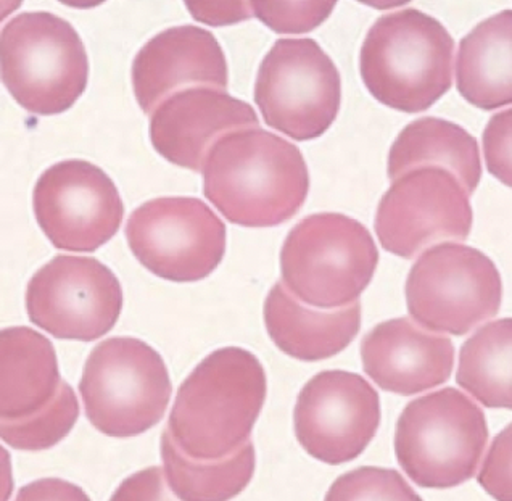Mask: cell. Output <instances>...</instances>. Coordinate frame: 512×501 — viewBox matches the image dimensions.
Masks as SVG:
<instances>
[{
	"instance_id": "21",
	"label": "cell",
	"mask_w": 512,
	"mask_h": 501,
	"mask_svg": "<svg viewBox=\"0 0 512 501\" xmlns=\"http://www.w3.org/2000/svg\"><path fill=\"white\" fill-rule=\"evenodd\" d=\"M437 166L455 174L467 194H474L482 179L479 142L463 126L426 116L409 123L390 147L387 173L390 181L401 174Z\"/></svg>"
},
{
	"instance_id": "5",
	"label": "cell",
	"mask_w": 512,
	"mask_h": 501,
	"mask_svg": "<svg viewBox=\"0 0 512 501\" xmlns=\"http://www.w3.org/2000/svg\"><path fill=\"white\" fill-rule=\"evenodd\" d=\"M0 68L10 96L34 115L67 112L89 81V57L78 31L50 12L20 13L2 28Z\"/></svg>"
},
{
	"instance_id": "9",
	"label": "cell",
	"mask_w": 512,
	"mask_h": 501,
	"mask_svg": "<svg viewBox=\"0 0 512 501\" xmlns=\"http://www.w3.org/2000/svg\"><path fill=\"white\" fill-rule=\"evenodd\" d=\"M255 102L269 128L294 141H313L339 115L342 78L314 39H279L256 75Z\"/></svg>"
},
{
	"instance_id": "11",
	"label": "cell",
	"mask_w": 512,
	"mask_h": 501,
	"mask_svg": "<svg viewBox=\"0 0 512 501\" xmlns=\"http://www.w3.org/2000/svg\"><path fill=\"white\" fill-rule=\"evenodd\" d=\"M471 195L455 174L422 166L401 174L377 207L382 249L411 260L432 245L466 241L472 229Z\"/></svg>"
},
{
	"instance_id": "1",
	"label": "cell",
	"mask_w": 512,
	"mask_h": 501,
	"mask_svg": "<svg viewBox=\"0 0 512 501\" xmlns=\"http://www.w3.org/2000/svg\"><path fill=\"white\" fill-rule=\"evenodd\" d=\"M200 173L205 197L229 223L244 228L289 221L310 192V173L297 145L260 126L218 139Z\"/></svg>"
},
{
	"instance_id": "23",
	"label": "cell",
	"mask_w": 512,
	"mask_h": 501,
	"mask_svg": "<svg viewBox=\"0 0 512 501\" xmlns=\"http://www.w3.org/2000/svg\"><path fill=\"white\" fill-rule=\"evenodd\" d=\"M456 382L485 408L512 411V318L485 324L464 342Z\"/></svg>"
},
{
	"instance_id": "17",
	"label": "cell",
	"mask_w": 512,
	"mask_h": 501,
	"mask_svg": "<svg viewBox=\"0 0 512 501\" xmlns=\"http://www.w3.org/2000/svg\"><path fill=\"white\" fill-rule=\"evenodd\" d=\"M361 360L380 389L411 397L450 379L455 347L448 337L424 331L411 319H389L364 336Z\"/></svg>"
},
{
	"instance_id": "26",
	"label": "cell",
	"mask_w": 512,
	"mask_h": 501,
	"mask_svg": "<svg viewBox=\"0 0 512 501\" xmlns=\"http://www.w3.org/2000/svg\"><path fill=\"white\" fill-rule=\"evenodd\" d=\"M335 2H250L253 15L279 34L310 33L334 12Z\"/></svg>"
},
{
	"instance_id": "16",
	"label": "cell",
	"mask_w": 512,
	"mask_h": 501,
	"mask_svg": "<svg viewBox=\"0 0 512 501\" xmlns=\"http://www.w3.org/2000/svg\"><path fill=\"white\" fill-rule=\"evenodd\" d=\"M186 84H208L221 91L229 84L223 47L200 26L165 29L137 52L133 62L134 96L147 115Z\"/></svg>"
},
{
	"instance_id": "25",
	"label": "cell",
	"mask_w": 512,
	"mask_h": 501,
	"mask_svg": "<svg viewBox=\"0 0 512 501\" xmlns=\"http://www.w3.org/2000/svg\"><path fill=\"white\" fill-rule=\"evenodd\" d=\"M324 501H422L395 469L363 466L337 477Z\"/></svg>"
},
{
	"instance_id": "8",
	"label": "cell",
	"mask_w": 512,
	"mask_h": 501,
	"mask_svg": "<svg viewBox=\"0 0 512 501\" xmlns=\"http://www.w3.org/2000/svg\"><path fill=\"white\" fill-rule=\"evenodd\" d=\"M405 294L409 315L421 328L466 336L498 315L503 282L484 252L443 242L427 249L414 263Z\"/></svg>"
},
{
	"instance_id": "10",
	"label": "cell",
	"mask_w": 512,
	"mask_h": 501,
	"mask_svg": "<svg viewBox=\"0 0 512 501\" xmlns=\"http://www.w3.org/2000/svg\"><path fill=\"white\" fill-rule=\"evenodd\" d=\"M226 226L195 197H158L134 210L126 224L129 249L145 270L171 282H197L226 253Z\"/></svg>"
},
{
	"instance_id": "22",
	"label": "cell",
	"mask_w": 512,
	"mask_h": 501,
	"mask_svg": "<svg viewBox=\"0 0 512 501\" xmlns=\"http://www.w3.org/2000/svg\"><path fill=\"white\" fill-rule=\"evenodd\" d=\"M160 453L166 482L181 501H231L247 489L255 474L252 440L223 460H195L182 452L165 429Z\"/></svg>"
},
{
	"instance_id": "31",
	"label": "cell",
	"mask_w": 512,
	"mask_h": 501,
	"mask_svg": "<svg viewBox=\"0 0 512 501\" xmlns=\"http://www.w3.org/2000/svg\"><path fill=\"white\" fill-rule=\"evenodd\" d=\"M15 501H92L78 485L71 482L47 477L25 485L18 492Z\"/></svg>"
},
{
	"instance_id": "4",
	"label": "cell",
	"mask_w": 512,
	"mask_h": 501,
	"mask_svg": "<svg viewBox=\"0 0 512 501\" xmlns=\"http://www.w3.org/2000/svg\"><path fill=\"white\" fill-rule=\"evenodd\" d=\"M379 250L368 228L342 213L306 216L285 237L282 284L319 310L351 307L371 284Z\"/></svg>"
},
{
	"instance_id": "7",
	"label": "cell",
	"mask_w": 512,
	"mask_h": 501,
	"mask_svg": "<svg viewBox=\"0 0 512 501\" xmlns=\"http://www.w3.org/2000/svg\"><path fill=\"white\" fill-rule=\"evenodd\" d=\"M170 373L162 355L134 337L100 342L87 358L79 394L89 423L108 437L150 431L170 405Z\"/></svg>"
},
{
	"instance_id": "18",
	"label": "cell",
	"mask_w": 512,
	"mask_h": 501,
	"mask_svg": "<svg viewBox=\"0 0 512 501\" xmlns=\"http://www.w3.org/2000/svg\"><path fill=\"white\" fill-rule=\"evenodd\" d=\"M269 337L285 355L300 361H323L343 352L361 329V305L340 310H314L290 294L282 282L265 300Z\"/></svg>"
},
{
	"instance_id": "24",
	"label": "cell",
	"mask_w": 512,
	"mask_h": 501,
	"mask_svg": "<svg viewBox=\"0 0 512 501\" xmlns=\"http://www.w3.org/2000/svg\"><path fill=\"white\" fill-rule=\"evenodd\" d=\"M79 403L75 390L63 382L54 402L41 413L23 419H2L0 435L5 444L25 452H42L60 444L75 427Z\"/></svg>"
},
{
	"instance_id": "12",
	"label": "cell",
	"mask_w": 512,
	"mask_h": 501,
	"mask_svg": "<svg viewBox=\"0 0 512 501\" xmlns=\"http://www.w3.org/2000/svg\"><path fill=\"white\" fill-rule=\"evenodd\" d=\"M121 310L120 281L91 257L57 255L26 287L29 321L57 339H100L115 328Z\"/></svg>"
},
{
	"instance_id": "13",
	"label": "cell",
	"mask_w": 512,
	"mask_h": 501,
	"mask_svg": "<svg viewBox=\"0 0 512 501\" xmlns=\"http://www.w3.org/2000/svg\"><path fill=\"white\" fill-rule=\"evenodd\" d=\"M39 228L55 249L95 252L123 223L120 192L102 168L86 160H65L47 168L34 186Z\"/></svg>"
},
{
	"instance_id": "28",
	"label": "cell",
	"mask_w": 512,
	"mask_h": 501,
	"mask_svg": "<svg viewBox=\"0 0 512 501\" xmlns=\"http://www.w3.org/2000/svg\"><path fill=\"white\" fill-rule=\"evenodd\" d=\"M484 158L488 173L512 189V108L496 113L488 121Z\"/></svg>"
},
{
	"instance_id": "2",
	"label": "cell",
	"mask_w": 512,
	"mask_h": 501,
	"mask_svg": "<svg viewBox=\"0 0 512 501\" xmlns=\"http://www.w3.org/2000/svg\"><path fill=\"white\" fill-rule=\"evenodd\" d=\"M268 394L265 368L252 352L219 348L187 376L168 431L195 460H223L250 442Z\"/></svg>"
},
{
	"instance_id": "27",
	"label": "cell",
	"mask_w": 512,
	"mask_h": 501,
	"mask_svg": "<svg viewBox=\"0 0 512 501\" xmlns=\"http://www.w3.org/2000/svg\"><path fill=\"white\" fill-rule=\"evenodd\" d=\"M477 482L496 501H512V423L488 448Z\"/></svg>"
},
{
	"instance_id": "15",
	"label": "cell",
	"mask_w": 512,
	"mask_h": 501,
	"mask_svg": "<svg viewBox=\"0 0 512 501\" xmlns=\"http://www.w3.org/2000/svg\"><path fill=\"white\" fill-rule=\"evenodd\" d=\"M258 125V115L244 100L216 87H184L153 110L150 141L153 149L173 165L202 171L218 139Z\"/></svg>"
},
{
	"instance_id": "14",
	"label": "cell",
	"mask_w": 512,
	"mask_h": 501,
	"mask_svg": "<svg viewBox=\"0 0 512 501\" xmlns=\"http://www.w3.org/2000/svg\"><path fill=\"white\" fill-rule=\"evenodd\" d=\"M380 398L363 376L323 371L311 377L298 394L294 429L298 444L321 463H350L376 437Z\"/></svg>"
},
{
	"instance_id": "30",
	"label": "cell",
	"mask_w": 512,
	"mask_h": 501,
	"mask_svg": "<svg viewBox=\"0 0 512 501\" xmlns=\"http://www.w3.org/2000/svg\"><path fill=\"white\" fill-rule=\"evenodd\" d=\"M195 20L211 26L236 25L252 17L250 2H186Z\"/></svg>"
},
{
	"instance_id": "6",
	"label": "cell",
	"mask_w": 512,
	"mask_h": 501,
	"mask_svg": "<svg viewBox=\"0 0 512 501\" xmlns=\"http://www.w3.org/2000/svg\"><path fill=\"white\" fill-rule=\"evenodd\" d=\"M488 444L484 411L461 390L446 387L416 398L395 427V456L422 489H453L477 473Z\"/></svg>"
},
{
	"instance_id": "19",
	"label": "cell",
	"mask_w": 512,
	"mask_h": 501,
	"mask_svg": "<svg viewBox=\"0 0 512 501\" xmlns=\"http://www.w3.org/2000/svg\"><path fill=\"white\" fill-rule=\"evenodd\" d=\"M0 416L23 419L41 413L62 389L57 353L47 337L29 328L0 334Z\"/></svg>"
},
{
	"instance_id": "3",
	"label": "cell",
	"mask_w": 512,
	"mask_h": 501,
	"mask_svg": "<svg viewBox=\"0 0 512 501\" xmlns=\"http://www.w3.org/2000/svg\"><path fill=\"white\" fill-rule=\"evenodd\" d=\"M455 41L445 26L416 9L380 17L364 38L360 71L380 104L421 113L450 91Z\"/></svg>"
},
{
	"instance_id": "29",
	"label": "cell",
	"mask_w": 512,
	"mask_h": 501,
	"mask_svg": "<svg viewBox=\"0 0 512 501\" xmlns=\"http://www.w3.org/2000/svg\"><path fill=\"white\" fill-rule=\"evenodd\" d=\"M110 501H181L166 482L165 469L145 468L121 482Z\"/></svg>"
},
{
	"instance_id": "20",
	"label": "cell",
	"mask_w": 512,
	"mask_h": 501,
	"mask_svg": "<svg viewBox=\"0 0 512 501\" xmlns=\"http://www.w3.org/2000/svg\"><path fill=\"white\" fill-rule=\"evenodd\" d=\"M456 86L485 112L512 104V10L487 18L461 39Z\"/></svg>"
}]
</instances>
